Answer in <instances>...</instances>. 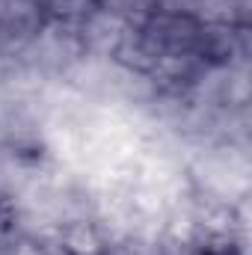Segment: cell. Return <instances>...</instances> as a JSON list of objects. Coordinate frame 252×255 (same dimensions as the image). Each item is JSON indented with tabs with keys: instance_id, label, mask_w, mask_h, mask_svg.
Returning a JSON list of instances; mask_svg holds the SVG:
<instances>
[{
	"instance_id": "6da1fadb",
	"label": "cell",
	"mask_w": 252,
	"mask_h": 255,
	"mask_svg": "<svg viewBox=\"0 0 252 255\" xmlns=\"http://www.w3.org/2000/svg\"><path fill=\"white\" fill-rule=\"evenodd\" d=\"M196 255H244V253H241L235 244H229V241H211V244L199 247Z\"/></svg>"
}]
</instances>
